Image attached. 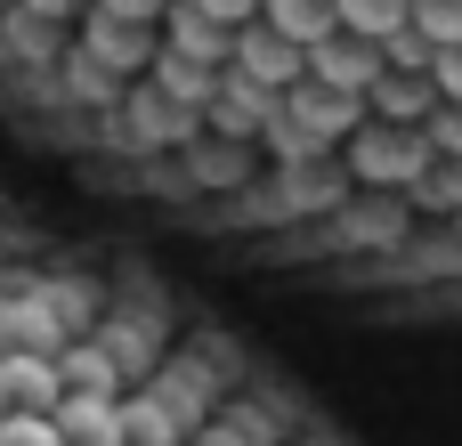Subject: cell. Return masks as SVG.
I'll return each mask as SVG.
<instances>
[{
	"mask_svg": "<svg viewBox=\"0 0 462 446\" xmlns=\"http://www.w3.org/2000/svg\"><path fill=\"white\" fill-rule=\"evenodd\" d=\"M0 390H8L16 414H57V406H65V374H57V358H41V349H8V358H0Z\"/></svg>",
	"mask_w": 462,
	"mask_h": 446,
	"instance_id": "4",
	"label": "cell"
},
{
	"mask_svg": "<svg viewBox=\"0 0 462 446\" xmlns=\"http://www.w3.org/2000/svg\"><path fill=\"white\" fill-rule=\"evenodd\" d=\"M203 16H219V24H252L260 16V0H195Z\"/></svg>",
	"mask_w": 462,
	"mask_h": 446,
	"instance_id": "16",
	"label": "cell"
},
{
	"mask_svg": "<svg viewBox=\"0 0 462 446\" xmlns=\"http://www.w3.org/2000/svg\"><path fill=\"white\" fill-rule=\"evenodd\" d=\"M382 65H390V73H430V65H439V49L406 24V33H390V41H382Z\"/></svg>",
	"mask_w": 462,
	"mask_h": 446,
	"instance_id": "13",
	"label": "cell"
},
{
	"mask_svg": "<svg viewBox=\"0 0 462 446\" xmlns=\"http://www.w3.org/2000/svg\"><path fill=\"white\" fill-rule=\"evenodd\" d=\"M430 81H439V98H447V106H462V49H439Z\"/></svg>",
	"mask_w": 462,
	"mask_h": 446,
	"instance_id": "15",
	"label": "cell"
},
{
	"mask_svg": "<svg viewBox=\"0 0 462 446\" xmlns=\"http://www.w3.org/2000/svg\"><path fill=\"white\" fill-rule=\"evenodd\" d=\"M309 81H325V89H341V98H365V89L382 81V41H365V33H325V41L309 49Z\"/></svg>",
	"mask_w": 462,
	"mask_h": 446,
	"instance_id": "3",
	"label": "cell"
},
{
	"mask_svg": "<svg viewBox=\"0 0 462 446\" xmlns=\"http://www.w3.org/2000/svg\"><path fill=\"white\" fill-rule=\"evenodd\" d=\"M162 33H171V49L195 57V65H227V49H236V33H227L219 16H203L195 0H179V8L162 16Z\"/></svg>",
	"mask_w": 462,
	"mask_h": 446,
	"instance_id": "5",
	"label": "cell"
},
{
	"mask_svg": "<svg viewBox=\"0 0 462 446\" xmlns=\"http://www.w3.org/2000/svg\"><path fill=\"white\" fill-rule=\"evenodd\" d=\"M260 24H276V33H284V41H300V49H317L325 33H341L333 0H260Z\"/></svg>",
	"mask_w": 462,
	"mask_h": 446,
	"instance_id": "8",
	"label": "cell"
},
{
	"mask_svg": "<svg viewBox=\"0 0 462 446\" xmlns=\"http://www.w3.org/2000/svg\"><path fill=\"white\" fill-rule=\"evenodd\" d=\"M57 374H65V398H122V374L106 349H57Z\"/></svg>",
	"mask_w": 462,
	"mask_h": 446,
	"instance_id": "9",
	"label": "cell"
},
{
	"mask_svg": "<svg viewBox=\"0 0 462 446\" xmlns=\"http://www.w3.org/2000/svg\"><path fill=\"white\" fill-rule=\"evenodd\" d=\"M0 446H65V431H57V414H0Z\"/></svg>",
	"mask_w": 462,
	"mask_h": 446,
	"instance_id": "12",
	"label": "cell"
},
{
	"mask_svg": "<svg viewBox=\"0 0 462 446\" xmlns=\"http://www.w3.org/2000/svg\"><path fill=\"white\" fill-rule=\"evenodd\" d=\"M422 138H430L447 163H462V106H447V98H439V106H430V122H422Z\"/></svg>",
	"mask_w": 462,
	"mask_h": 446,
	"instance_id": "14",
	"label": "cell"
},
{
	"mask_svg": "<svg viewBox=\"0 0 462 446\" xmlns=\"http://www.w3.org/2000/svg\"><path fill=\"white\" fill-rule=\"evenodd\" d=\"M430 154H439V146H430L422 130H398V122H357V138H349V163H357L365 179H406V187H414V179L430 171Z\"/></svg>",
	"mask_w": 462,
	"mask_h": 446,
	"instance_id": "2",
	"label": "cell"
},
{
	"mask_svg": "<svg viewBox=\"0 0 462 446\" xmlns=\"http://www.w3.org/2000/svg\"><path fill=\"white\" fill-rule=\"evenodd\" d=\"M333 16H341V33L390 41V33H406V24H414V0H333Z\"/></svg>",
	"mask_w": 462,
	"mask_h": 446,
	"instance_id": "10",
	"label": "cell"
},
{
	"mask_svg": "<svg viewBox=\"0 0 462 446\" xmlns=\"http://www.w3.org/2000/svg\"><path fill=\"white\" fill-rule=\"evenodd\" d=\"M227 73H244V81H252V89H268V98H292V89L309 81V49H300V41H284L276 24H260V33L244 24V33H236V49H227Z\"/></svg>",
	"mask_w": 462,
	"mask_h": 446,
	"instance_id": "1",
	"label": "cell"
},
{
	"mask_svg": "<svg viewBox=\"0 0 462 446\" xmlns=\"http://www.w3.org/2000/svg\"><path fill=\"white\" fill-rule=\"evenodd\" d=\"M365 106H374L382 122H430L439 81H430V73H390V65H382V81L365 89Z\"/></svg>",
	"mask_w": 462,
	"mask_h": 446,
	"instance_id": "7",
	"label": "cell"
},
{
	"mask_svg": "<svg viewBox=\"0 0 462 446\" xmlns=\"http://www.w3.org/2000/svg\"><path fill=\"white\" fill-rule=\"evenodd\" d=\"M57 431H65V446H130L122 398H65L57 406Z\"/></svg>",
	"mask_w": 462,
	"mask_h": 446,
	"instance_id": "6",
	"label": "cell"
},
{
	"mask_svg": "<svg viewBox=\"0 0 462 446\" xmlns=\"http://www.w3.org/2000/svg\"><path fill=\"white\" fill-rule=\"evenodd\" d=\"M414 33L430 49H462V0H414Z\"/></svg>",
	"mask_w": 462,
	"mask_h": 446,
	"instance_id": "11",
	"label": "cell"
},
{
	"mask_svg": "<svg viewBox=\"0 0 462 446\" xmlns=\"http://www.w3.org/2000/svg\"><path fill=\"white\" fill-rule=\"evenodd\" d=\"M0 414H8V390H0Z\"/></svg>",
	"mask_w": 462,
	"mask_h": 446,
	"instance_id": "17",
	"label": "cell"
}]
</instances>
